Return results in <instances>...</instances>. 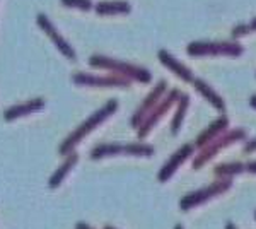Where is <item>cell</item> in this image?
I'll return each instance as SVG.
<instances>
[{
	"mask_svg": "<svg viewBox=\"0 0 256 229\" xmlns=\"http://www.w3.org/2000/svg\"><path fill=\"white\" fill-rule=\"evenodd\" d=\"M116 108H118V101H116V99H110V101L106 103L104 106L99 108L96 113L90 115L89 118L86 120V122L82 123L76 132H72V134L68 135V139H65V142L60 145V152H62V154L68 152L70 149H72L74 145L79 142L80 139H84V137L88 135L89 132L92 130V128H96L98 125L102 122V120H106L110 115H113L114 111H116Z\"/></svg>",
	"mask_w": 256,
	"mask_h": 229,
	"instance_id": "cell-1",
	"label": "cell"
},
{
	"mask_svg": "<svg viewBox=\"0 0 256 229\" xmlns=\"http://www.w3.org/2000/svg\"><path fill=\"white\" fill-rule=\"evenodd\" d=\"M89 64L92 67H101V69H110L118 72L120 76L128 77V79H135L138 82H150V72L144 67H138V65H132L126 64V62L122 60H114V58L104 57V55H92L89 58Z\"/></svg>",
	"mask_w": 256,
	"mask_h": 229,
	"instance_id": "cell-2",
	"label": "cell"
},
{
	"mask_svg": "<svg viewBox=\"0 0 256 229\" xmlns=\"http://www.w3.org/2000/svg\"><path fill=\"white\" fill-rule=\"evenodd\" d=\"M248 134L244 128H232V130H229V132H224L222 135H218L217 139H214L210 144L200 149V152H198L195 156V159H193V169L202 168L205 162H208L214 156H217V152H220L224 147L234 142H239V140H244Z\"/></svg>",
	"mask_w": 256,
	"mask_h": 229,
	"instance_id": "cell-3",
	"label": "cell"
},
{
	"mask_svg": "<svg viewBox=\"0 0 256 229\" xmlns=\"http://www.w3.org/2000/svg\"><path fill=\"white\" fill-rule=\"evenodd\" d=\"M230 186H232V178H218L217 181L210 183V185L205 186V188H200L196 191H192V193L184 195L180 202V209L190 210V209H193V207L202 205L204 202H208L210 198L226 193Z\"/></svg>",
	"mask_w": 256,
	"mask_h": 229,
	"instance_id": "cell-4",
	"label": "cell"
},
{
	"mask_svg": "<svg viewBox=\"0 0 256 229\" xmlns=\"http://www.w3.org/2000/svg\"><path fill=\"white\" fill-rule=\"evenodd\" d=\"M244 52V48L236 41H195L188 45V55H232L239 57Z\"/></svg>",
	"mask_w": 256,
	"mask_h": 229,
	"instance_id": "cell-5",
	"label": "cell"
},
{
	"mask_svg": "<svg viewBox=\"0 0 256 229\" xmlns=\"http://www.w3.org/2000/svg\"><path fill=\"white\" fill-rule=\"evenodd\" d=\"M180 98H181L180 91H178V89H171L162 99H160L158 105H156L150 111H148V115L146 116V118H144V122L140 123V127H138V137H140V139H144V137L148 135V132H150L152 128H154L156 125L159 123V120L168 113L169 108L174 105V103Z\"/></svg>",
	"mask_w": 256,
	"mask_h": 229,
	"instance_id": "cell-6",
	"label": "cell"
},
{
	"mask_svg": "<svg viewBox=\"0 0 256 229\" xmlns=\"http://www.w3.org/2000/svg\"><path fill=\"white\" fill-rule=\"evenodd\" d=\"M166 87H168V82L164 81V79L156 84V87L148 93V96H146V99L142 101V105L138 106V110L135 111L134 116H132V120H130L132 127H135V128L140 127V123H142L144 118L148 115V111H150L152 108H154L160 99H162V94L166 93Z\"/></svg>",
	"mask_w": 256,
	"mask_h": 229,
	"instance_id": "cell-7",
	"label": "cell"
},
{
	"mask_svg": "<svg viewBox=\"0 0 256 229\" xmlns=\"http://www.w3.org/2000/svg\"><path fill=\"white\" fill-rule=\"evenodd\" d=\"M72 81L77 84H88V86H99V87H128L132 79L123 76H110V77H98L92 74L77 72L72 76Z\"/></svg>",
	"mask_w": 256,
	"mask_h": 229,
	"instance_id": "cell-8",
	"label": "cell"
},
{
	"mask_svg": "<svg viewBox=\"0 0 256 229\" xmlns=\"http://www.w3.org/2000/svg\"><path fill=\"white\" fill-rule=\"evenodd\" d=\"M195 152V144H184V145H181L178 151L172 154L171 157H169V161L166 162V164L160 168V171L158 174V180L160 183H166L169 178L174 174V171L178 168H180L181 164H183L184 161L188 159L192 154Z\"/></svg>",
	"mask_w": 256,
	"mask_h": 229,
	"instance_id": "cell-9",
	"label": "cell"
},
{
	"mask_svg": "<svg viewBox=\"0 0 256 229\" xmlns=\"http://www.w3.org/2000/svg\"><path fill=\"white\" fill-rule=\"evenodd\" d=\"M36 21H38L40 26L43 28L44 31H46V35L53 40V43H55L56 47H58L60 52L64 53V55H67V57L70 58V60H76V52H74V48L70 47L68 41L65 40L58 31H56V28L52 24V21H50V19L46 18V14H43V12H41V14H38V18H36Z\"/></svg>",
	"mask_w": 256,
	"mask_h": 229,
	"instance_id": "cell-10",
	"label": "cell"
},
{
	"mask_svg": "<svg viewBox=\"0 0 256 229\" xmlns=\"http://www.w3.org/2000/svg\"><path fill=\"white\" fill-rule=\"evenodd\" d=\"M227 127H229V118H227V116H220V118H217L216 122L210 123L207 128H204V132L196 137L195 147L196 149L205 147V145L212 142L214 139H217L218 135L224 134Z\"/></svg>",
	"mask_w": 256,
	"mask_h": 229,
	"instance_id": "cell-11",
	"label": "cell"
},
{
	"mask_svg": "<svg viewBox=\"0 0 256 229\" xmlns=\"http://www.w3.org/2000/svg\"><path fill=\"white\" fill-rule=\"evenodd\" d=\"M158 55H159L160 64H164L169 70H172V72H174L176 76H180L184 82H193V81H195V76H193L192 70H190L186 65L181 64L180 60H176V58L172 57L168 50H159Z\"/></svg>",
	"mask_w": 256,
	"mask_h": 229,
	"instance_id": "cell-12",
	"label": "cell"
},
{
	"mask_svg": "<svg viewBox=\"0 0 256 229\" xmlns=\"http://www.w3.org/2000/svg\"><path fill=\"white\" fill-rule=\"evenodd\" d=\"M193 86H195V89L202 96H204L205 99H207L210 105H212L214 108H217L218 111H222V113H224V111H226V103H224V99H222L220 96L217 94V91L214 89V87H210L205 81H202V79H196V77H195V81H193Z\"/></svg>",
	"mask_w": 256,
	"mask_h": 229,
	"instance_id": "cell-13",
	"label": "cell"
},
{
	"mask_svg": "<svg viewBox=\"0 0 256 229\" xmlns=\"http://www.w3.org/2000/svg\"><path fill=\"white\" fill-rule=\"evenodd\" d=\"M130 4L126 0H102L96 4L98 14H126L130 12Z\"/></svg>",
	"mask_w": 256,
	"mask_h": 229,
	"instance_id": "cell-14",
	"label": "cell"
},
{
	"mask_svg": "<svg viewBox=\"0 0 256 229\" xmlns=\"http://www.w3.org/2000/svg\"><path fill=\"white\" fill-rule=\"evenodd\" d=\"M246 171L244 162H222L214 168V176L217 178H232L236 174H241Z\"/></svg>",
	"mask_w": 256,
	"mask_h": 229,
	"instance_id": "cell-15",
	"label": "cell"
},
{
	"mask_svg": "<svg viewBox=\"0 0 256 229\" xmlns=\"http://www.w3.org/2000/svg\"><path fill=\"white\" fill-rule=\"evenodd\" d=\"M188 105H190V98L186 94H181V98L178 99V108H176V115L171 122V134L176 135L180 132V127L183 123V118H184V113L188 110Z\"/></svg>",
	"mask_w": 256,
	"mask_h": 229,
	"instance_id": "cell-16",
	"label": "cell"
},
{
	"mask_svg": "<svg viewBox=\"0 0 256 229\" xmlns=\"http://www.w3.org/2000/svg\"><path fill=\"white\" fill-rule=\"evenodd\" d=\"M43 105H44L43 99H32V101H28V103H24V105L9 108V110H6V120H12V118H16V116L30 113V111L38 110V108H41Z\"/></svg>",
	"mask_w": 256,
	"mask_h": 229,
	"instance_id": "cell-17",
	"label": "cell"
},
{
	"mask_svg": "<svg viewBox=\"0 0 256 229\" xmlns=\"http://www.w3.org/2000/svg\"><path fill=\"white\" fill-rule=\"evenodd\" d=\"M120 152H125V145L122 144H102L99 147L90 151V157L92 159H99L104 156H116Z\"/></svg>",
	"mask_w": 256,
	"mask_h": 229,
	"instance_id": "cell-18",
	"label": "cell"
},
{
	"mask_svg": "<svg viewBox=\"0 0 256 229\" xmlns=\"http://www.w3.org/2000/svg\"><path fill=\"white\" fill-rule=\"evenodd\" d=\"M77 162V154L76 152H72V154H68L67 156V161L64 162V164L60 166V169L55 173V176H52V180H50V186H58L60 185V181L64 180V176L70 171V168H72L74 164Z\"/></svg>",
	"mask_w": 256,
	"mask_h": 229,
	"instance_id": "cell-19",
	"label": "cell"
},
{
	"mask_svg": "<svg viewBox=\"0 0 256 229\" xmlns=\"http://www.w3.org/2000/svg\"><path fill=\"white\" fill-rule=\"evenodd\" d=\"M125 154H132V156H152L154 154V147L147 144H126Z\"/></svg>",
	"mask_w": 256,
	"mask_h": 229,
	"instance_id": "cell-20",
	"label": "cell"
},
{
	"mask_svg": "<svg viewBox=\"0 0 256 229\" xmlns=\"http://www.w3.org/2000/svg\"><path fill=\"white\" fill-rule=\"evenodd\" d=\"M62 4L68 7H77V9H82V11L92 9V2H90V0H62Z\"/></svg>",
	"mask_w": 256,
	"mask_h": 229,
	"instance_id": "cell-21",
	"label": "cell"
},
{
	"mask_svg": "<svg viewBox=\"0 0 256 229\" xmlns=\"http://www.w3.org/2000/svg\"><path fill=\"white\" fill-rule=\"evenodd\" d=\"M251 29H250V24H238V26H234V29H232V33H230V35H232V38H239V36H242V35H248V33H250Z\"/></svg>",
	"mask_w": 256,
	"mask_h": 229,
	"instance_id": "cell-22",
	"label": "cell"
},
{
	"mask_svg": "<svg viewBox=\"0 0 256 229\" xmlns=\"http://www.w3.org/2000/svg\"><path fill=\"white\" fill-rule=\"evenodd\" d=\"M256 151V139H251V140H248V142L244 144V152H254Z\"/></svg>",
	"mask_w": 256,
	"mask_h": 229,
	"instance_id": "cell-23",
	"label": "cell"
},
{
	"mask_svg": "<svg viewBox=\"0 0 256 229\" xmlns=\"http://www.w3.org/2000/svg\"><path fill=\"white\" fill-rule=\"evenodd\" d=\"M244 166H246V171L248 173L256 174V161H248V162H244Z\"/></svg>",
	"mask_w": 256,
	"mask_h": 229,
	"instance_id": "cell-24",
	"label": "cell"
},
{
	"mask_svg": "<svg viewBox=\"0 0 256 229\" xmlns=\"http://www.w3.org/2000/svg\"><path fill=\"white\" fill-rule=\"evenodd\" d=\"M250 105L253 106V108H256V94H254V96H251V99H250Z\"/></svg>",
	"mask_w": 256,
	"mask_h": 229,
	"instance_id": "cell-25",
	"label": "cell"
},
{
	"mask_svg": "<svg viewBox=\"0 0 256 229\" xmlns=\"http://www.w3.org/2000/svg\"><path fill=\"white\" fill-rule=\"evenodd\" d=\"M250 29H251V31H253V29H256V18L250 23Z\"/></svg>",
	"mask_w": 256,
	"mask_h": 229,
	"instance_id": "cell-26",
	"label": "cell"
},
{
	"mask_svg": "<svg viewBox=\"0 0 256 229\" xmlns=\"http://www.w3.org/2000/svg\"><path fill=\"white\" fill-rule=\"evenodd\" d=\"M226 229H238L232 222H226Z\"/></svg>",
	"mask_w": 256,
	"mask_h": 229,
	"instance_id": "cell-27",
	"label": "cell"
},
{
	"mask_svg": "<svg viewBox=\"0 0 256 229\" xmlns=\"http://www.w3.org/2000/svg\"><path fill=\"white\" fill-rule=\"evenodd\" d=\"M174 229H184V227L181 226V224H176V226H174Z\"/></svg>",
	"mask_w": 256,
	"mask_h": 229,
	"instance_id": "cell-28",
	"label": "cell"
},
{
	"mask_svg": "<svg viewBox=\"0 0 256 229\" xmlns=\"http://www.w3.org/2000/svg\"><path fill=\"white\" fill-rule=\"evenodd\" d=\"M104 229H113V227H104Z\"/></svg>",
	"mask_w": 256,
	"mask_h": 229,
	"instance_id": "cell-29",
	"label": "cell"
},
{
	"mask_svg": "<svg viewBox=\"0 0 256 229\" xmlns=\"http://www.w3.org/2000/svg\"><path fill=\"white\" fill-rule=\"evenodd\" d=\"M254 219H256V210H254Z\"/></svg>",
	"mask_w": 256,
	"mask_h": 229,
	"instance_id": "cell-30",
	"label": "cell"
}]
</instances>
